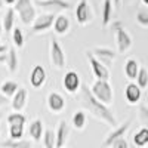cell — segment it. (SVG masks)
<instances>
[{"instance_id": "cell-25", "label": "cell", "mask_w": 148, "mask_h": 148, "mask_svg": "<svg viewBox=\"0 0 148 148\" xmlns=\"http://www.w3.org/2000/svg\"><path fill=\"white\" fill-rule=\"evenodd\" d=\"M6 67H8V70H9L10 74L16 73L18 68H19V58H18V53H16V49L15 47H10L9 56H8V61H6Z\"/></svg>"}, {"instance_id": "cell-4", "label": "cell", "mask_w": 148, "mask_h": 148, "mask_svg": "<svg viewBox=\"0 0 148 148\" xmlns=\"http://www.w3.org/2000/svg\"><path fill=\"white\" fill-rule=\"evenodd\" d=\"M49 58H51V64L53 68L62 71L65 68V64H67V56H65V52L62 46L59 45L58 40L52 39L51 43H49Z\"/></svg>"}, {"instance_id": "cell-26", "label": "cell", "mask_w": 148, "mask_h": 148, "mask_svg": "<svg viewBox=\"0 0 148 148\" xmlns=\"http://www.w3.org/2000/svg\"><path fill=\"white\" fill-rule=\"evenodd\" d=\"M71 125L76 130H83L86 127V113L83 110H79L71 117Z\"/></svg>"}, {"instance_id": "cell-1", "label": "cell", "mask_w": 148, "mask_h": 148, "mask_svg": "<svg viewBox=\"0 0 148 148\" xmlns=\"http://www.w3.org/2000/svg\"><path fill=\"white\" fill-rule=\"evenodd\" d=\"M77 98H79L82 107L86 111H89L95 119L104 121L105 125L111 126L113 129H116L119 126L117 119L114 117V114H113V111L110 110V107H107L105 104H102V102H99L96 99V98L92 95L90 88L88 84H82V89H80Z\"/></svg>"}, {"instance_id": "cell-23", "label": "cell", "mask_w": 148, "mask_h": 148, "mask_svg": "<svg viewBox=\"0 0 148 148\" xmlns=\"http://www.w3.org/2000/svg\"><path fill=\"white\" fill-rule=\"evenodd\" d=\"M133 145L139 148H147L148 145V127H141L133 135Z\"/></svg>"}, {"instance_id": "cell-7", "label": "cell", "mask_w": 148, "mask_h": 148, "mask_svg": "<svg viewBox=\"0 0 148 148\" xmlns=\"http://www.w3.org/2000/svg\"><path fill=\"white\" fill-rule=\"evenodd\" d=\"M55 19L56 16L53 14H42L37 16V19L34 21V24L30 28V34L34 36V34H42V33H46L47 30H51L55 24Z\"/></svg>"}, {"instance_id": "cell-35", "label": "cell", "mask_w": 148, "mask_h": 148, "mask_svg": "<svg viewBox=\"0 0 148 148\" xmlns=\"http://www.w3.org/2000/svg\"><path fill=\"white\" fill-rule=\"evenodd\" d=\"M110 28L113 30V33L116 34L119 30H123L125 28V24H123V21H120V19H116V21H113L110 24Z\"/></svg>"}, {"instance_id": "cell-43", "label": "cell", "mask_w": 148, "mask_h": 148, "mask_svg": "<svg viewBox=\"0 0 148 148\" xmlns=\"http://www.w3.org/2000/svg\"><path fill=\"white\" fill-rule=\"evenodd\" d=\"M3 3H5V0H0V8L3 6Z\"/></svg>"}, {"instance_id": "cell-21", "label": "cell", "mask_w": 148, "mask_h": 148, "mask_svg": "<svg viewBox=\"0 0 148 148\" xmlns=\"http://www.w3.org/2000/svg\"><path fill=\"white\" fill-rule=\"evenodd\" d=\"M113 12H114V3L113 0H104L102 2V27H108L113 19Z\"/></svg>"}, {"instance_id": "cell-34", "label": "cell", "mask_w": 148, "mask_h": 148, "mask_svg": "<svg viewBox=\"0 0 148 148\" xmlns=\"http://www.w3.org/2000/svg\"><path fill=\"white\" fill-rule=\"evenodd\" d=\"M136 22L139 24L141 27L148 28V10H145V9L138 10V14H136Z\"/></svg>"}, {"instance_id": "cell-22", "label": "cell", "mask_w": 148, "mask_h": 148, "mask_svg": "<svg viewBox=\"0 0 148 148\" xmlns=\"http://www.w3.org/2000/svg\"><path fill=\"white\" fill-rule=\"evenodd\" d=\"M18 90H19V86L14 80H6V82H3L2 84H0V93L5 95L6 98H10V96L14 98Z\"/></svg>"}, {"instance_id": "cell-42", "label": "cell", "mask_w": 148, "mask_h": 148, "mask_svg": "<svg viewBox=\"0 0 148 148\" xmlns=\"http://www.w3.org/2000/svg\"><path fill=\"white\" fill-rule=\"evenodd\" d=\"M141 2H142V3L145 5V6H148V0H141Z\"/></svg>"}, {"instance_id": "cell-14", "label": "cell", "mask_w": 148, "mask_h": 148, "mask_svg": "<svg viewBox=\"0 0 148 148\" xmlns=\"http://www.w3.org/2000/svg\"><path fill=\"white\" fill-rule=\"evenodd\" d=\"M36 3L45 8V9H52L55 10H70L73 8V3L68 0H36Z\"/></svg>"}, {"instance_id": "cell-29", "label": "cell", "mask_w": 148, "mask_h": 148, "mask_svg": "<svg viewBox=\"0 0 148 148\" xmlns=\"http://www.w3.org/2000/svg\"><path fill=\"white\" fill-rule=\"evenodd\" d=\"M8 125H21V126H25V123H27V117L24 116L22 113H10L8 117Z\"/></svg>"}, {"instance_id": "cell-9", "label": "cell", "mask_w": 148, "mask_h": 148, "mask_svg": "<svg viewBox=\"0 0 148 148\" xmlns=\"http://www.w3.org/2000/svg\"><path fill=\"white\" fill-rule=\"evenodd\" d=\"M92 53L95 55V58L99 61V62H102L107 68H110L111 65H113V62L116 61L117 58V53L113 51V49L110 47H105V46H96L92 49Z\"/></svg>"}, {"instance_id": "cell-16", "label": "cell", "mask_w": 148, "mask_h": 148, "mask_svg": "<svg viewBox=\"0 0 148 148\" xmlns=\"http://www.w3.org/2000/svg\"><path fill=\"white\" fill-rule=\"evenodd\" d=\"M27 96H28V92L25 88H19V90L15 93V96L12 98V110L15 111V113H21V111L25 108L27 105Z\"/></svg>"}, {"instance_id": "cell-47", "label": "cell", "mask_w": 148, "mask_h": 148, "mask_svg": "<svg viewBox=\"0 0 148 148\" xmlns=\"http://www.w3.org/2000/svg\"><path fill=\"white\" fill-rule=\"evenodd\" d=\"M0 148H2V147H0Z\"/></svg>"}, {"instance_id": "cell-37", "label": "cell", "mask_w": 148, "mask_h": 148, "mask_svg": "<svg viewBox=\"0 0 148 148\" xmlns=\"http://www.w3.org/2000/svg\"><path fill=\"white\" fill-rule=\"evenodd\" d=\"M9 51H10V47H9L8 45H2V46H0V55L9 53Z\"/></svg>"}, {"instance_id": "cell-46", "label": "cell", "mask_w": 148, "mask_h": 148, "mask_svg": "<svg viewBox=\"0 0 148 148\" xmlns=\"http://www.w3.org/2000/svg\"><path fill=\"white\" fill-rule=\"evenodd\" d=\"M0 46H2V43H0Z\"/></svg>"}, {"instance_id": "cell-18", "label": "cell", "mask_w": 148, "mask_h": 148, "mask_svg": "<svg viewBox=\"0 0 148 148\" xmlns=\"http://www.w3.org/2000/svg\"><path fill=\"white\" fill-rule=\"evenodd\" d=\"M139 62L135 58H127L126 59V62H125V76L127 80L133 82V80H136L138 79V74H139Z\"/></svg>"}, {"instance_id": "cell-3", "label": "cell", "mask_w": 148, "mask_h": 148, "mask_svg": "<svg viewBox=\"0 0 148 148\" xmlns=\"http://www.w3.org/2000/svg\"><path fill=\"white\" fill-rule=\"evenodd\" d=\"M14 9L18 14V16L24 25H33L37 16H39L37 15V10H36V6L31 0H18Z\"/></svg>"}, {"instance_id": "cell-30", "label": "cell", "mask_w": 148, "mask_h": 148, "mask_svg": "<svg viewBox=\"0 0 148 148\" xmlns=\"http://www.w3.org/2000/svg\"><path fill=\"white\" fill-rule=\"evenodd\" d=\"M24 136V126L21 125H10L9 126V139L19 141Z\"/></svg>"}, {"instance_id": "cell-10", "label": "cell", "mask_w": 148, "mask_h": 148, "mask_svg": "<svg viewBox=\"0 0 148 148\" xmlns=\"http://www.w3.org/2000/svg\"><path fill=\"white\" fill-rule=\"evenodd\" d=\"M74 14H76V21L79 25H88L92 21V12H90L89 0H79Z\"/></svg>"}, {"instance_id": "cell-17", "label": "cell", "mask_w": 148, "mask_h": 148, "mask_svg": "<svg viewBox=\"0 0 148 148\" xmlns=\"http://www.w3.org/2000/svg\"><path fill=\"white\" fill-rule=\"evenodd\" d=\"M28 133L33 141L36 142H40L43 139V135H45V126H43V120L42 119H34L31 120L30 126H28Z\"/></svg>"}, {"instance_id": "cell-20", "label": "cell", "mask_w": 148, "mask_h": 148, "mask_svg": "<svg viewBox=\"0 0 148 148\" xmlns=\"http://www.w3.org/2000/svg\"><path fill=\"white\" fill-rule=\"evenodd\" d=\"M71 28V22L68 19L67 15H58L56 19H55V24H53V31L58 34V36H65Z\"/></svg>"}, {"instance_id": "cell-36", "label": "cell", "mask_w": 148, "mask_h": 148, "mask_svg": "<svg viewBox=\"0 0 148 148\" xmlns=\"http://www.w3.org/2000/svg\"><path fill=\"white\" fill-rule=\"evenodd\" d=\"M111 148H130V145H129V142H127L126 138H121V139L116 141Z\"/></svg>"}, {"instance_id": "cell-48", "label": "cell", "mask_w": 148, "mask_h": 148, "mask_svg": "<svg viewBox=\"0 0 148 148\" xmlns=\"http://www.w3.org/2000/svg\"><path fill=\"white\" fill-rule=\"evenodd\" d=\"M129 2H130V0H129Z\"/></svg>"}, {"instance_id": "cell-40", "label": "cell", "mask_w": 148, "mask_h": 148, "mask_svg": "<svg viewBox=\"0 0 148 148\" xmlns=\"http://www.w3.org/2000/svg\"><path fill=\"white\" fill-rule=\"evenodd\" d=\"M113 3H114V6H116V8H119V6H120V3H121V0H113Z\"/></svg>"}, {"instance_id": "cell-11", "label": "cell", "mask_w": 148, "mask_h": 148, "mask_svg": "<svg viewBox=\"0 0 148 148\" xmlns=\"http://www.w3.org/2000/svg\"><path fill=\"white\" fill-rule=\"evenodd\" d=\"M46 105L53 114H59L65 110L67 101L59 92H51L46 96Z\"/></svg>"}, {"instance_id": "cell-32", "label": "cell", "mask_w": 148, "mask_h": 148, "mask_svg": "<svg viewBox=\"0 0 148 148\" xmlns=\"http://www.w3.org/2000/svg\"><path fill=\"white\" fill-rule=\"evenodd\" d=\"M136 84L139 86L141 89L148 88V70L145 67H141V70H139L138 79H136Z\"/></svg>"}, {"instance_id": "cell-44", "label": "cell", "mask_w": 148, "mask_h": 148, "mask_svg": "<svg viewBox=\"0 0 148 148\" xmlns=\"http://www.w3.org/2000/svg\"><path fill=\"white\" fill-rule=\"evenodd\" d=\"M2 117H3V113H2V111H0V120H2Z\"/></svg>"}, {"instance_id": "cell-33", "label": "cell", "mask_w": 148, "mask_h": 148, "mask_svg": "<svg viewBox=\"0 0 148 148\" xmlns=\"http://www.w3.org/2000/svg\"><path fill=\"white\" fill-rule=\"evenodd\" d=\"M138 114H139V120L142 123V127H148V105L147 104H139Z\"/></svg>"}, {"instance_id": "cell-27", "label": "cell", "mask_w": 148, "mask_h": 148, "mask_svg": "<svg viewBox=\"0 0 148 148\" xmlns=\"http://www.w3.org/2000/svg\"><path fill=\"white\" fill-rule=\"evenodd\" d=\"M0 147L2 148H33V145L28 139H19V141L8 139L0 144Z\"/></svg>"}, {"instance_id": "cell-24", "label": "cell", "mask_w": 148, "mask_h": 148, "mask_svg": "<svg viewBox=\"0 0 148 148\" xmlns=\"http://www.w3.org/2000/svg\"><path fill=\"white\" fill-rule=\"evenodd\" d=\"M15 15L16 12L14 8H8L5 12V16H3V30L6 33L14 31V24H15Z\"/></svg>"}, {"instance_id": "cell-12", "label": "cell", "mask_w": 148, "mask_h": 148, "mask_svg": "<svg viewBox=\"0 0 148 148\" xmlns=\"http://www.w3.org/2000/svg\"><path fill=\"white\" fill-rule=\"evenodd\" d=\"M46 79H47V74H46V70H45L43 65H34L31 68L28 82H30L33 89H40L46 83Z\"/></svg>"}, {"instance_id": "cell-28", "label": "cell", "mask_w": 148, "mask_h": 148, "mask_svg": "<svg viewBox=\"0 0 148 148\" xmlns=\"http://www.w3.org/2000/svg\"><path fill=\"white\" fill-rule=\"evenodd\" d=\"M43 145L45 148H56V132L52 129H46L43 135Z\"/></svg>"}, {"instance_id": "cell-41", "label": "cell", "mask_w": 148, "mask_h": 148, "mask_svg": "<svg viewBox=\"0 0 148 148\" xmlns=\"http://www.w3.org/2000/svg\"><path fill=\"white\" fill-rule=\"evenodd\" d=\"M2 33H3V22L0 21V36H2Z\"/></svg>"}, {"instance_id": "cell-38", "label": "cell", "mask_w": 148, "mask_h": 148, "mask_svg": "<svg viewBox=\"0 0 148 148\" xmlns=\"http://www.w3.org/2000/svg\"><path fill=\"white\" fill-rule=\"evenodd\" d=\"M6 102H8V98H6L5 95H2V93H0V107L6 105Z\"/></svg>"}, {"instance_id": "cell-45", "label": "cell", "mask_w": 148, "mask_h": 148, "mask_svg": "<svg viewBox=\"0 0 148 148\" xmlns=\"http://www.w3.org/2000/svg\"><path fill=\"white\" fill-rule=\"evenodd\" d=\"M130 148H139V147H135V145H133V147H130Z\"/></svg>"}, {"instance_id": "cell-31", "label": "cell", "mask_w": 148, "mask_h": 148, "mask_svg": "<svg viewBox=\"0 0 148 148\" xmlns=\"http://www.w3.org/2000/svg\"><path fill=\"white\" fill-rule=\"evenodd\" d=\"M12 42H14V46L18 49H21L24 46V34L19 27L14 28V31H12Z\"/></svg>"}, {"instance_id": "cell-5", "label": "cell", "mask_w": 148, "mask_h": 148, "mask_svg": "<svg viewBox=\"0 0 148 148\" xmlns=\"http://www.w3.org/2000/svg\"><path fill=\"white\" fill-rule=\"evenodd\" d=\"M130 125H132V120L129 119V120H126L125 123L119 125L116 129H113V130H111V132L107 135V136H105V139L102 141L101 148H111L116 141H119V139H121V138H125V135H126L127 130L130 129Z\"/></svg>"}, {"instance_id": "cell-13", "label": "cell", "mask_w": 148, "mask_h": 148, "mask_svg": "<svg viewBox=\"0 0 148 148\" xmlns=\"http://www.w3.org/2000/svg\"><path fill=\"white\" fill-rule=\"evenodd\" d=\"M125 98L129 105H136V104H139L141 98H142V89L136 83L129 82L125 88Z\"/></svg>"}, {"instance_id": "cell-39", "label": "cell", "mask_w": 148, "mask_h": 148, "mask_svg": "<svg viewBox=\"0 0 148 148\" xmlns=\"http://www.w3.org/2000/svg\"><path fill=\"white\" fill-rule=\"evenodd\" d=\"M16 2H18V0H5V3H6L8 6H10V8H14V6L16 5Z\"/></svg>"}, {"instance_id": "cell-15", "label": "cell", "mask_w": 148, "mask_h": 148, "mask_svg": "<svg viewBox=\"0 0 148 148\" xmlns=\"http://www.w3.org/2000/svg\"><path fill=\"white\" fill-rule=\"evenodd\" d=\"M116 42H117L119 53H125V52H127L129 49L132 47V37H130V34L126 31V28L119 30V31L116 33Z\"/></svg>"}, {"instance_id": "cell-8", "label": "cell", "mask_w": 148, "mask_h": 148, "mask_svg": "<svg viewBox=\"0 0 148 148\" xmlns=\"http://www.w3.org/2000/svg\"><path fill=\"white\" fill-rule=\"evenodd\" d=\"M86 59L89 61V65L92 68V73H93V76L96 77V80H105V82L110 80V77H111L110 68H107L102 62H99V61L95 58V55L92 53V51L86 52Z\"/></svg>"}, {"instance_id": "cell-19", "label": "cell", "mask_w": 148, "mask_h": 148, "mask_svg": "<svg viewBox=\"0 0 148 148\" xmlns=\"http://www.w3.org/2000/svg\"><path fill=\"white\" fill-rule=\"evenodd\" d=\"M68 133H70L68 123L65 120H61L58 123V129H56V148H64L68 139Z\"/></svg>"}, {"instance_id": "cell-2", "label": "cell", "mask_w": 148, "mask_h": 148, "mask_svg": "<svg viewBox=\"0 0 148 148\" xmlns=\"http://www.w3.org/2000/svg\"><path fill=\"white\" fill-rule=\"evenodd\" d=\"M90 92L92 95L96 98L99 102L105 104L107 107H110L114 102V90L111 88L110 82L105 80H95L90 84Z\"/></svg>"}, {"instance_id": "cell-6", "label": "cell", "mask_w": 148, "mask_h": 148, "mask_svg": "<svg viewBox=\"0 0 148 148\" xmlns=\"http://www.w3.org/2000/svg\"><path fill=\"white\" fill-rule=\"evenodd\" d=\"M62 88L70 95H79V92L82 89L80 74L74 70H68L62 77Z\"/></svg>"}]
</instances>
